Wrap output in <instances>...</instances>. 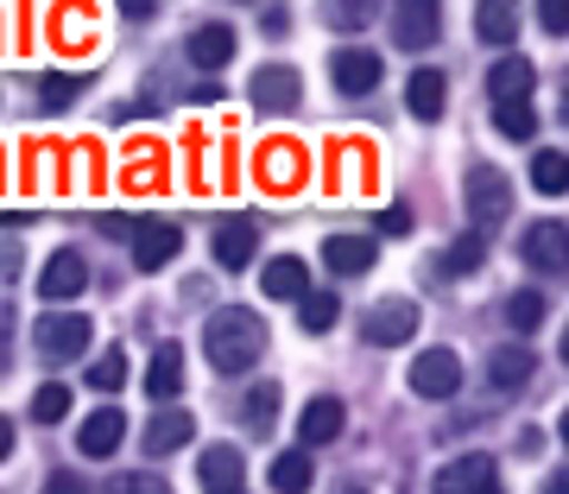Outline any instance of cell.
<instances>
[{
    "label": "cell",
    "mask_w": 569,
    "mask_h": 494,
    "mask_svg": "<svg viewBox=\"0 0 569 494\" xmlns=\"http://www.w3.org/2000/svg\"><path fill=\"white\" fill-rule=\"evenodd\" d=\"M203 355H209V368L216 374H247L253 362L266 355V324H260V310H247V305H222L216 317L203 324Z\"/></svg>",
    "instance_id": "6da1fadb"
},
{
    "label": "cell",
    "mask_w": 569,
    "mask_h": 494,
    "mask_svg": "<svg viewBox=\"0 0 569 494\" xmlns=\"http://www.w3.org/2000/svg\"><path fill=\"white\" fill-rule=\"evenodd\" d=\"M462 197H468V223L481 228V235L512 216V185H507V171H493V165H475V171H468Z\"/></svg>",
    "instance_id": "7a4b0ae2"
},
{
    "label": "cell",
    "mask_w": 569,
    "mask_h": 494,
    "mask_svg": "<svg viewBox=\"0 0 569 494\" xmlns=\"http://www.w3.org/2000/svg\"><path fill=\"white\" fill-rule=\"evenodd\" d=\"M387 26L399 51H430L443 32V0H387Z\"/></svg>",
    "instance_id": "3957f363"
},
{
    "label": "cell",
    "mask_w": 569,
    "mask_h": 494,
    "mask_svg": "<svg viewBox=\"0 0 569 494\" xmlns=\"http://www.w3.org/2000/svg\"><path fill=\"white\" fill-rule=\"evenodd\" d=\"M89 317H77V310H51V317H39V329H32V343H39V355L51 362V368H63V362H82L89 355Z\"/></svg>",
    "instance_id": "277c9868"
},
{
    "label": "cell",
    "mask_w": 569,
    "mask_h": 494,
    "mask_svg": "<svg viewBox=\"0 0 569 494\" xmlns=\"http://www.w3.org/2000/svg\"><path fill=\"white\" fill-rule=\"evenodd\" d=\"M406 387L418 393V399H456V393H462V355L456 349H425L418 362H411Z\"/></svg>",
    "instance_id": "5b68a950"
},
{
    "label": "cell",
    "mask_w": 569,
    "mask_h": 494,
    "mask_svg": "<svg viewBox=\"0 0 569 494\" xmlns=\"http://www.w3.org/2000/svg\"><path fill=\"white\" fill-rule=\"evenodd\" d=\"M361 336L373 343V349H399V343H411V336H418V305H411V298H380V305L361 317Z\"/></svg>",
    "instance_id": "8992f818"
},
{
    "label": "cell",
    "mask_w": 569,
    "mask_h": 494,
    "mask_svg": "<svg viewBox=\"0 0 569 494\" xmlns=\"http://www.w3.org/2000/svg\"><path fill=\"white\" fill-rule=\"evenodd\" d=\"M437 494H507V488H500V463H493L488 451L456 456V463L437 470Z\"/></svg>",
    "instance_id": "52a82bcc"
},
{
    "label": "cell",
    "mask_w": 569,
    "mask_h": 494,
    "mask_svg": "<svg viewBox=\"0 0 569 494\" xmlns=\"http://www.w3.org/2000/svg\"><path fill=\"white\" fill-rule=\"evenodd\" d=\"M298 102H305V77L291 63H260L253 70V108L260 115H291Z\"/></svg>",
    "instance_id": "ba28073f"
},
{
    "label": "cell",
    "mask_w": 569,
    "mask_h": 494,
    "mask_svg": "<svg viewBox=\"0 0 569 494\" xmlns=\"http://www.w3.org/2000/svg\"><path fill=\"white\" fill-rule=\"evenodd\" d=\"M519 254L531 273H569V223H531L519 235Z\"/></svg>",
    "instance_id": "9c48e42d"
},
{
    "label": "cell",
    "mask_w": 569,
    "mask_h": 494,
    "mask_svg": "<svg viewBox=\"0 0 569 494\" xmlns=\"http://www.w3.org/2000/svg\"><path fill=\"white\" fill-rule=\"evenodd\" d=\"M39 292H44V305H70V298H82V292H89V267H82L77 247H58V254L44 260Z\"/></svg>",
    "instance_id": "30bf717a"
},
{
    "label": "cell",
    "mask_w": 569,
    "mask_h": 494,
    "mask_svg": "<svg viewBox=\"0 0 569 494\" xmlns=\"http://www.w3.org/2000/svg\"><path fill=\"white\" fill-rule=\"evenodd\" d=\"M329 77L342 96H373L380 89V51H367V45H342L336 58H329Z\"/></svg>",
    "instance_id": "8fae6325"
},
{
    "label": "cell",
    "mask_w": 569,
    "mask_h": 494,
    "mask_svg": "<svg viewBox=\"0 0 569 494\" xmlns=\"http://www.w3.org/2000/svg\"><path fill=\"white\" fill-rule=\"evenodd\" d=\"M178 247H183V228L178 223H140V228H133V267L159 273V267L178 260Z\"/></svg>",
    "instance_id": "7c38bea8"
},
{
    "label": "cell",
    "mask_w": 569,
    "mask_h": 494,
    "mask_svg": "<svg viewBox=\"0 0 569 494\" xmlns=\"http://www.w3.org/2000/svg\"><path fill=\"white\" fill-rule=\"evenodd\" d=\"M348 425V406L336 399V393H317L305 412H298V437H305V451H317V444H336Z\"/></svg>",
    "instance_id": "4fadbf2b"
},
{
    "label": "cell",
    "mask_w": 569,
    "mask_h": 494,
    "mask_svg": "<svg viewBox=\"0 0 569 494\" xmlns=\"http://www.w3.org/2000/svg\"><path fill=\"white\" fill-rule=\"evenodd\" d=\"M234 26H222V20H209V26H190V39H183V51H190V63L197 70H222L228 58H234Z\"/></svg>",
    "instance_id": "5bb4252c"
},
{
    "label": "cell",
    "mask_w": 569,
    "mask_h": 494,
    "mask_svg": "<svg viewBox=\"0 0 569 494\" xmlns=\"http://www.w3.org/2000/svg\"><path fill=\"white\" fill-rule=\"evenodd\" d=\"M373 260H380L373 235H329L323 241V267L336 273V279H355V273H367Z\"/></svg>",
    "instance_id": "9a60e30c"
},
{
    "label": "cell",
    "mask_w": 569,
    "mask_h": 494,
    "mask_svg": "<svg viewBox=\"0 0 569 494\" xmlns=\"http://www.w3.org/2000/svg\"><path fill=\"white\" fill-rule=\"evenodd\" d=\"M531 89H538V70H531V58H519V51H507V58L488 70L493 102H531Z\"/></svg>",
    "instance_id": "2e32d148"
},
{
    "label": "cell",
    "mask_w": 569,
    "mask_h": 494,
    "mask_svg": "<svg viewBox=\"0 0 569 494\" xmlns=\"http://www.w3.org/2000/svg\"><path fill=\"white\" fill-rule=\"evenodd\" d=\"M197 475H203L209 494H228V488H247V463L234 444H209L203 456H197Z\"/></svg>",
    "instance_id": "e0dca14e"
},
{
    "label": "cell",
    "mask_w": 569,
    "mask_h": 494,
    "mask_svg": "<svg viewBox=\"0 0 569 494\" xmlns=\"http://www.w3.org/2000/svg\"><path fill=\"white\" fill-rule=\"evenodd\" d=\"M121 437H127L121 406H102V412H89V418H82L77 451H82V456H114V451H121Z\"/></svg>",
    "instance_id": "ac0fdd59"
},
{
    "label": "cell",
    "mask_w": 569,
    "mask_h": 494,
    "mask_svg": "<svg viewBox=\"0 0 569 494\" xmlns=\"http://www.w3.org/2000/svg\"><path fill=\"white\" fill-rule=\"evenodd\" d=\"M253 254H260V228L247 223V216H228V223H216V260H222L228 273H241Z\"/></svg>",
    "instance_id": "d6986e66"
},
{
    "label": "cell",
    "mask_w": 569,
    "mask_h": 494,
    "mask_svg": "<svg viewBox=\"0 0 569 494\" xmlns=\"http://www.w3.org/2000/svg\"><path fill=\"white\" fill-rule=\"evenodd\" d=\"M538 374V355L526 349V343H507V349H493L488 355V381H493V393H519Z\"/></svg>",
    "instance_id": "ffe728a7"
},
{
    "label": "cell",
    "mask_w": 569,
    "mask_h": 494,
    "mask_svg": "<svg viewBox=\"0 0 569 494\" xmlns=\"http://www.w3.org/2000/svg\"><path fill=\"white\" fill-rule=\"evenodd\" d=\"M406 108L418 115V121H437L449 108V77L443 70H411L406 77Z\"/></svg>",
    "instance_id": "44dd1931"
},
{
    "label": "cell",
    "mask_w": 569,
    "mask_h": 494,
    "mask_svg": "<svg viewBox=\"0 0 569 494\" xmlns=\"http://www.w3.org/2000/svg\"><path fill=\"white\" fill-rule=\"evenodd\" d=\"M475 32L507 51L519 39V0H475Z\"/></svg>",
    "instance_id": "7402d4cb"
},
{
    "label": "cell",
    "mask_w": 569,
    "mask_h": 494,
    "mask_svg": "<svg viewBox=\"0 0 569 494\" xmlns=\"http://www.w3.org/2000/svg\"><path fill=\"white\" fill-rule=\"evenodd\" d=\"M146 393L152 399H178L183 393V349L178 343H159L152 349V362H146Z\"/></svg>",
    "instance_id": "603a6c76"
},
{
    "label": "cell",
    "mask_w": 569,
    "mask_h": 494,
    "mask_svg": "<svg viewBox=\"0 0 569 494\" xmlns=\"http://www.w3.org/2000/svg\"><path fill=\"white\" fill-rule=\"evenodd\" d=\"M190 437H197V418L171 406V412H159V418L146 425V451H152V456H171V451H183Z\"/></svg>",
    "instance_id": "cb8c5ba5"
},
{
    "label": "cell",
    "mask_w": 569,
    "mask_h": 494,
    "mask_svg": "<svg viewBox=\"0 0 569 494\" xmlns=\"http://www.w3.org/2000/svg\"><path fill=\"white\" fill-rule=\"evenodd\" d=\"M260 286H266V298H305V292H310V267L298 260V254H279V260H266Z\"/></svg>",
    "instance_id": "d4e9b609"
},
{
    "label": "cell",
    "mask_w": 569,
    "mask_h": 494,
    "mask_svg": "<svg viewBox=\"0 0 569 494\" xmlns=\"http://www.w3.org/2000/svg\"><path fill=\"white\" fill-rule=\"evenodd\" d=\"M266 482H272L279 494H310V482H317L310 451H279V456H272V470H266Z\"/></svg>",
    "instance_id": "484cf974"
},
{
    "label": "cell",
    "mask_w": 569,
    "mask_h": 494,
    "mask_svg": "<svg viewBox=\"0 0 569 494\" xmlns=\"http://www.w3.org/2000/svg\"><path fill=\"white\" fill-rule=\"evenodd\" d=\"M531 190H538V197H563L569 190V152H557V146L531 152Z\"/></svg>",
    "instance_id": "4316f807"
},
{
    "label": "cell",
    "mask_w": 569,
    "mask_h": 494,
    "mask_svg": "<svg viewBox=\"0 0 569 494\" xmlns=\"http://www.w3.org/2000/svg\"><path fill=\"white\" fill-rule=\"evenodd\" d=\"M336 317H342V298H336V292H305V298H298V324H305L310 336L336 329Z\"/></svg>",
    "instance_id": "83f0119b"
},
{
    "label": "cell",
    "mask_w": 569,
    "mask_h": 494,
    "mask_svg": "<svg viewBox=\"0 0 569 494\" xmlns=\"http://www.w3.org/2000/svg\"><path fill=\"white\" fill-rule=\"evenodd\" d=\"M241 418H247V432H253V437H266V432H272V418H279V387H272V381L253 387V393H247V406H241Z\"/></svg>",
    "instance_id": "f1b7e54d"
},
{
    "label": "cell",
    "mask_w": 569,
    "mask_h": 494,
    "mask_svg": "<svg viewBox=\"0 0 569 494\" xmlns=\"http://www.w3.org/2000/svg\"><path fill=\"white\" fill-rule=\"evenodd\" d=\"M507 324H512V336H531V329L545 324V292H512L507 298Z\"/></svg>",
    "instance_id": "f546056e"
},
{
    "label": "cell",
    "mask_w": 569,
    "mask_h": 494,
    "mask_svg": "<svg viewBox=\"0 0 569 494\" xmlns=\"http://www.w3.org/2000/svg\"><path fill=\"white\" fill-rule=\"evenodd\" d=\"M493 127L507 140H531L538 134V115H531V102H493Z\"/></svg>",
    "instance_id": "4dcf8cb0"
},
{
    "label": "cell",
    "mask_w": 569,
    "mask_h": 494,
    "mask_svg": "<svg viewBox=\"0 0 569 494\" xmlns=\"http://www.w3.org/2000/svg\"><path fill=\"white\" fill-rule=\"evenodd\" d=\"M380 7H387V0H336V7H329V26H336V32H367V20H373Z\"/></svg>",
    "instance_id": "1f68e13d"
},
{
    "label": "cell",
    "mask_w": 569,
    "mask_h": 494,
    "mask_svg": "<svg viewBox=\"0 0 569 494\" xmlns=\"http://www.w3.org/2000/svg\"><path fill=\"white\" fill-rule=\"evenodd\" d=\"M89 387H96V393H121L127 387V355L121 349L96 355V362H89Z\"/></svg>",
    "instance_id": "d6a6232c"
},
{
    "label": "cell",
    "mask_w": 569,
    "mask_h": 494,
    "mask_svg": "<svg viewBox=\"0 0 569 494\" xmlns=\"http://www.w3.org/2000/svg\"><path fill=\"white\" fill-rule=\"evenodd\" d=\"M63 412H70V387H63V381H44V387L32 393V418H39V425H58Z\"/></svg>",
    "instance_id": "836d02e7"
},
{
    "label": "cell",
    "mask_w": 569,
    "mask_h": 494,
    "mask_svg": "<svg viewBox=\"0 0 569 494\" xmlns=\"http://www.w3.org/2000/svg\"><path fill=\"white\" fill-rule=\"evenodd\" d=\"M481 260H488V235H462V241L443 254V273H475Z\"/></svg>",
    "instance_id": "e575fe53"
},
{
    "label": "cell",
    "mask_w": 569,
    "mask_h": 494,
    "mask_svg": "<svg viewBox=\"0 0 569 494\" xmlns=\"http://www.w3.org/2000/svg\"><path fill=\"white\" fill-rule=\"evenodd\" d=\"M77 89H82V77H44L39 82V108H44V115H58V108L77 102Z\"/></svg>",
    "instance_id": "d590c367"
},
{
    "label": "cell",
    "mask_w": 569,
    "mask_h": 494,
    "mask_svg": "<svg viewBox=\"0 0 569 494\" xmlns=\"http://www.w3.org/2000/svg\"><path fill=\"white\" fill-rule=\"evenodd\" d=\"M260 171L272 178V190H291V185H298V171H305V159H298V152H284V146H279V152H266V165H260Z\"/></svg>",
    "instance_id": "8d00e7d4"
},
{
    "label": "cell",
    "mask_w": 569,
    "mask_h": 494,
    "mask_svg": "<svg viewBox=\"0 0 569 494\" xmlns=\"http://www.w3.org/2000/svg\"><path fill=\"white\" fill-rule=\"evenodd\" d=\"M538 26L550 39H569V0H538Z\"/></svg>",
    "instance_id": "74e56055"
},
{
    "label": "cell",
    "mask_w": 569,
    "mask_h": 494,
    "mask_svg": "<svg viewBox=\"0 0 569 494\" xmlns=\"http://www.w3.org/2000/svg\"><path fill=\"white\" fill-rule=\"evenodd\" d=\"M108 494H171L159 482V475H114V482H108Z\"/></svg>",
    "instance_id": "f35d334b"
},
{
    "label": "cell",
    "mask_w": 569,
    "mask_h": 494,
    "mask_svg": "<svg viewBox=\"0 0 569 494\" xmlns=\"http://www.w3.org/2000/svg\"><path fill=\"white\" fill-rule=\"evenodd\" d=\"M44 494H96V488H89V482H82L77 470H58L51 482H44Z\"/></svg>",
    "instance_id": "ab89813d"
},
{
    "label": "cell",
    "mask_w": 569,
    "mask_h": 494,
    "mask_svg": "<svg viewBox=\"0 0 569 494\" xmlns=\"http://www.w3.org/2000/svg\"><path fill=\"white\" fill-rule=\"evenodd\" d=\"M406 228H411V209L406 204H392L387 216H380V235H406Z\"/></svg>",
    "instance_id": "60d3db41"
},
{
    "label": "cell",
    "mask_w": 569,
    "mask_h": 494,
    "mask_svg": "<svg viewBox=\"0 0 569 494\" xmlns=\"http://www.w3.org/2000/svg\"><path fill=\"white\" fill-rule=\"evenodd\" d=\"M152 7H159V0H121L127 20H152Z\"/></svg>",
    "instance_id": "b9f144b4"
},
{
    "label": "cell",
    "mask_w": 569,
    "mask_h": 494,
    "mask_svg": "<svg viewBox=\"0 0 569 494\" xmlns=\"http://www.w3.org/2000/svg\"><path fill=\"white\" fill-rule=\"evenodd\" d=\"M13 267H20V247H13V241H0V273H13Z\"/></svg>",
    "instance_id": "7bdbcfd3"
},
{
    "label": "cell",
    "mask_w": 569,
    "mask_h": 494,
    "mask_svg": "<svg viewBox=\"0 0 569 494\" xmlns=\"http://www.w3.org/2000/svg\"><path fill=\"white\" fill-rule=\"evenodd\" d=\"M13 456V418H0V463Z\"/></svg>",
    "instance_id": "ee69618b"
},
{
    "label": "cell",
    "mask_w": 569,
    "mask_h": 494,
    "mask_svg": "<svg viewBox=\"0 0 569 494\" xmlns=\"http://www.w3.org/2000/svg\"><path fill=\"white\" fill-rule=\"evenodd\" d=\"M7 329H13V324L0 317V374H7V355H13V336H7Z\"/></svg>",
    "instance_id": "f6af8a7d"
},
{
    "label": "cell",
    "mask_w": 569,
    "mask_h": 494,
    "mask_svg": "<svg viewBox=\"0 0 569 494\" xmlns=\"http://www.w3.org/2000/svg\"><path fill=\"white\" fill-rule=\"evenodd\" d=\"M550 494H569V470H557V475H550Z\"/></svg>",
    "instance_id": "bcb514c9"
},
{
    "label": "cell",
    "mask_w": 569,
    "mask_h": 494,
    "mask_svg": "<svg viewBox=\"0 0 569 494\" xmlns=\"http://www.w3.org/2000/svg\"><path fill=\"white\" fill-rule=\"evenodd\" d=\"M557 437H563V444H569V412H563V418H557Z\"/></svg>",
    "instance_id": "7dc6e473"
},
{
    "label": "cell",
    "mask_w": 569,
    "mask_h": 494,
    "mask_svg": "<svg viewBox=\"0 0 569 494\" xmlns=\"http://www.w3.org/2000/svg\"><path fill=\"white\" fill-rule=\"evenodd\" d=\"M563 362H569V324H563Z\"/></svg>",
    "instance_id": "c3c4849f"
},
{
    "label": "cell",
    "mask_w": 569,
    "mask_h": 494,
    "mask_svg": "<svg viewBox=\"0 0 569 494\" xmlns=\"http://www.w3.org/2000/svg\"><path fill=\"white\" fill-rule=\"evenodd\" d=\"M228 494H247V488H228Z\"/></svg>",
    "instance_id": "681fc988"
},
{
    "label": "cell",
    "mask_w": 569,
    "mask_h": 494,
    "mask_svg": "<svg viewBox=\"0 0 569 494\" xmlns=\"http://www.w3.org/2000/svg\"><path fill=\"white\" fill-rule=\"evenodd\" d=\"M348 494H361V488H348Z\"/></svg>",
    "instance_id": "f907efd6"
}]
</instances>
